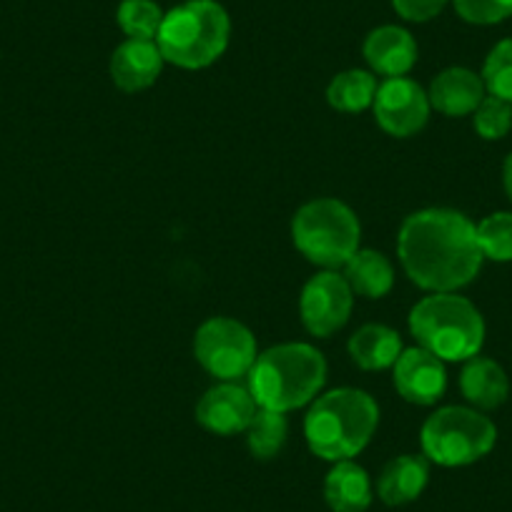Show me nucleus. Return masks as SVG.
I'll list each match as a JSON object with an SVG mask.
<instances>
[{
  "label": "nucleus",
  "instance_id": "9",
  "mask_svg": "<svg viewBox=\"0 0 512 512\" xmlns=\"http://www.w3.org/2000/svg\"><path fill=\"white\" fill-rule=\"evenodd\" d=\"M374 118L390 136L407 139L420 134L430 118V98L412 78H387L374 93Z\"/></svg>",
  "mask_w": 512,
  "mask_h": 512
},
{
  "label": "nucleus",
  "instance_id": "15",
  "mask_svg": "<svg viewBox=\"0 0 512 512\" xmlns=\"http://www.w3.org/2000/svg\"><path fill=\"white\" fill-rule=\"evenodd\" d=\"M487 96V88L482 76H477L470 68H447L440 76L432 81L427 98H430V106L437 108L442 116L460 118L475 113V108L480 106L482 98Z\"/></svg>",
  "mask_w": 512,
  "mask_h": 512
},
{
  "label": "nucleus",
  "instance_id": "13",
  "mask_svg": "<svg viewBox=\"0 0 512 512\" xmlns=\"http://www.w3.org/2000/svg\"><path fill=\"white\" fill-rule=\"evenodd\" d=\"M161 68H164V56H161L156 41H134V38H128L126 43H121L113 51L108 71H111L113 83L121 91L136 93L154 86L156 78L161 76Z\"/></svg>",
  "mask_w": 512,
  "mask_h": 512
},
{
  "label": "nucleus",
  "instance_id": "6",
  "mask_svg": "<svg viewBox=\"0 0 512 512\" xmlns=\"http://www.w3.org/2000/svg\"><path fill=\"white\" fill-rule=\"evenodd\" d=\"M359 219L344 201L314 199L294 214V246L309 262L324 269H339L359 251Z\"/></svg>",
  "mask_w": 512,
  "mask_h": 512
},
{
  "label": "nucleus",
  "instance_id": "20",
  "mask_svg": "<svg viewBox=\"0 0 512 512\" xmlns=\"http://www.w3.org/2000/svg\"><path fill=\"white\" fill-rule=\"evenodd\" d=\"M344 279L352 292L367 299H382L392 292L395 284V269L384 254L372 249H359L357 254L344 264Z\"/></svg>",
  "mask_w": 512,
  "mask_h": 512
},
{
  "label": "nucleus",
  "instance_id": "8",
  "mask_svg": "<svg viewBox=\"0 0 512 512\" xmlns=\"http://www.w3.org/2000/svg\"><path fill=\"white\" fill-rule=\"evenodd\" d=\"M194 354L206 372L224 382L246 377L259 357L251 329L229 317H214L201 324L194 337Z\"/></svg>",
  "mask_w": 512,
  "mask_h": 512
},
{
  "label": "nucleus",
  "instance_id": "7",
  "mask_svg": "<svg viewBox=\"0 0 512 512\" xmlns=\"http://www.w3.org/2000/svg\"><path fill=\"white\" fill-rule=\"evenodd\" d=\"M497 427L470 407H442L422 425V452L442 467H465L490 455Z\"/></svg>",
  "mask_w": 512,
  "mask_h": 512
},
{
  "label": "nucleus",
  "instance_id": "14",
  "mask_svg": "<svg viewBox=\"0 0 512 512\" xmlns=\"http://www.w3.org/2000/svg\"><path fill=\"white\" fill-rule=\"evenodd\" d=\"M364 61L379 76H407L417 63V43L412 33L400 26L374 28L364 41Z\"/></svg>",
  "mask_w": 512,
  "mask_h": 512
},
{
  "label": "nucleus",
  "instance_id": "24",
  "mask_svg": "<svg viewBox=\"0 0 512 512\" xmlns=\"http://www.w3.org/2000/svg\"><path fill=\"white\" fill-rule=\"evenodd\" d=\"M477 231V246L482 256L490 262H512V214L510 211H497L485 216Z\"/></svg>",
  "mask_w": 512,
  "mask_h": 512
},
{
  "label": "nucleus",
  "instance_id": "10",
  "mask_svg": "<svg viewBox=\"0 0 512 512\" xmlns=\"http://www.w3.org/2000/svg\"><path fill=\"white\" fill-rule=\"evenodd\" d=\"M352 287L337 272H322L312 277L299 299V312L309 334L329 337L349 322L352 314Z\"/></svg>",
  "mask_w": 512,
  "mask_h": 512
},
{
  "label": "nucleus",
  "instance_id": "12",
  "mask_svg": "<svg viewBox=\"0 0 512 512\" xmlns=\"http://www.w3.org/2000/svg\"><path fill=\"white\" fill-rule=\"evenodd\" d=\"M395 387L412 405H435L447 390L445 362L422 347L405 349L395 362Z\"/></svg>",
  "mask_w": 512,
  "mask_h": 512
},
{
  "label": "nucleus",
  "instance_id": "28",
  "mask_svg": "<svg viewBox=\"0 0 512 512\" xmlns=\"http://www.w3.org/2000/svg\"><path fill=\"white\" fill-rule=\"evenodd\" d=\"M450 0H392L395 11L400 13L405 21L412 23H427L432 18L440 16Z\"/></svg>",
  "mask_w": 512,
  "mask_h": 512
},
{
  "label": "nucleus",
  "instance_id": "16",
  "mask_svg": "<svg viewBox=\"0 0 512 512\" xmlns=\"http://www.w3.org/2000/svg\"><path fill=\"white\" fill-rule=\"evenodd\" d=\"M430 482V460L422 455H400L384 465L377 495L384 505L402 507L415 502Z\"/></svg>",
  "mask_w": 512,
  "mask_h": 512
},
{
  "label": "nucleus",
  "instance_id": "29",
  "mask_svg": "<svg viewBox=\"0 0 512 512\" xmlns=\"http://www.w3.org/2000/svg\"><path fill=\"white\" fill-rule=\"evenodd\" d=\"M502 186H505L507 199L512 201V154L507 156L505 164H502Z\"/></svg>",
  "mask_w": 512,
  "mask_h": 512
},
{
  "label": "nucleus",
  "instance_id": "1",
  "mask_svg": "<svg viewBox=\"0 0 512 512\" xmlns=\"http://www.w3.org/2000/svg\"><path fill=\"white\" fill-rule=\"evenodd\" d=\"M397 254L412 284L427 292H457L482 269L475 224L455 209H422L407 216Z\"/></svg>",
  "mask_w": 512,
  "mask_h": 512
},
{
  "label": "nucleus",
  "instance_id": "11",
  "mask_svg": "<svg viewBox=\"0 0 512 512\" xmlns=\"http://www.w3.org/2000/svg\"><path fill=\"white\" fill-rule=\"evenodd\" d=\"M256 415V402L249 387L236 382H221L211 387L196 405V422L214 435H236L246 432L251 417Z\"/></svg>",
  "mask_w": 512,
  "mask_h": 512
},
{
  "label": "nucleus",
  "instance_id": "4",
  "mask_svg": "<svg viewBox=\"0 0 512 512\" xmlns=\"http://www.w3.org/2000/svg\"><path fill=\"white\" fill-rule=\"evenodd\" d=\"M410 332L422 349L442 362H467L485 344L482 314L455 292H437L417 302L410 312Z\"/></svg>",
  "mask_w": 512,
  "mask_h": 512
},
{
  "label": "nucleus",
  "instance_id": "18",
  "mask_svg": "<svg viewBox=\"0 0 512 512\" xmlns=\"http://www.w3.org/2000/svg\"><path fill=\"white\" fill-rule=\"evenodd\" d=\"M372 480L357 462H334L324 480V500L332 512H364L372 505Z\"/></svg>",
  "mask_w": 512,
  "mask_h": 512
},
{
  "label": "nucleus",
  "instance_id": "5",
  "mask_svg": "<svg viewBox=\"0 0 512 512\" xmlns=\"http://www.w3.org/2000/svg\"><path fill=\"white\" fill-rule=\"evenodd\" d=\"M231 23L216 0H186L169 11L156 36L164 61L186 71H199L224 56Z\"/></svg>",
  "mask_w": 512,
  "mask_h": 512
},
{
  "label": "nucleus",
  "instance_id": "27",
  "mask_svg": "<svg viewBox=\"0 0 512 512\" xmlns=\"http://www.w3.org/2000/svg\"><path fill=\"white\" fill-rule=\"evenodd\" d=\"M462 21L472 26H495L512 18V0H452Z\"/></svg>",
  "mask_w": 512,
  "mask_h": 512
},
{
  "label": "nucleus",
  "instance_id": "25",
  "mask_svg": "<svg viewBox=\"0 0 512 512\" xmlns=\"http://www.w3.org/2000/svg\"><path fill=\"white\" fill-rule=\"evenodd\" d=\"M482 81L490 96L512 103V38L497 43L485 58L482 66Z\"/></svg>",
  "mask_w": 512,
  "mask_h": 512
},
{
  "label": "nucleus",
  "instance_id": "26",
  "mask_svg": "<svg viewBox=\"0 0 512 512\" xmlns=\"http://www.w3.org/2000/svg\"><path fill=\"white\" fill-rule=\"evenodd\" d=\"M475 131L485 141H500L512 128V103L497 96H485L475 108Z\"/></svg>",
  "mask_w": 512,
  "mask_h": 512
},
{
  "label": "nucleus",
  "instance_id": "3",
  "mask_svg": "<svg viewBox=\"0 0 512 512\" xmlns=\"http://www.w3.org/2000/svg\"><path fill=\"white\" fill-rule=\"evenodd\" d=\"M379 425V407L367 392L342 387L319 397L304 420L309 450L327 462L357 457Z\"/></svg>",
  "mask_w": 512,
  "mask_h": 512
},
{
  "label": "nucleus",
  "instance_id": "19",
  "mask_svg": "<svg viewBox=\"0 0 512 512\" xmlns=\"http://www.w3.org/2000/svg\"><path fill=\"white\" fill-rule=\"evenodd\" d=\"M347 349L357 367L374 372V369L395 367L402 354V339L395 329L384 324H364L349 337Z\"/></svg>",
  "mask_w": 512,
  "mask_h": 512
},
{
  "label": "nucleus",
  "instance_id": "17",
  "mask_svg": "<svg viewBox=\"0 0 512 512\" xmlns=\"http://www.w3.org/2000/svg\"><path fill=\"white\" fill-rule=\"evenodd\" d=\"M460 390L475 410H497L510 397V379L495 359L472 357L462 367Z\"/></svg>",
  "mask_w": 512,
  "mask_h": 512
},
{
  "label": "nucleus",
  "instance_id": "23",
  "mask_svg": "<svg viewBox=\"0 0 512 512\" xmlns=\"http://www.w3.org/2000/svg\"><path fill=\"white\" fill-rule=\"evenodd\" d=\"M166 13L154 0H123L118 6V26L134 41H156Z\"/></svg>",
  "mask_w": 512,
  "mask_h": 512
},
{
  "label": "nucleus",
  "instance_id": "2",
  "mask_svg": "<svg viewBox=\"0 0 512 512\" xmlns=\"http://www.w3.org/2000/svg\"><path fill=\"white\" fill-rule=\"evenodd\" d=\"M246 377L256 407L287 415L319 395L327 382V362L312 344L289 342L259 354Z\"/></svg>",
  "mask_w": 512,
  "mask_h": 512
},
{
  "label": "nucleus",
  "instance_id": "21",
  "mask_svg": "<svg viewBox=\"0 0 512 512\" xmlns=\"http://www.w3.org/2000/svg\"><path fill=\"white\" fill-rule=\"evenodd\" d=\"M287 437L289 425L284 412L264 410V407L256 410L249 427H246V447H249V452L256 460H272V457H277L282 447L287 445Z\"/></svg>",
  "mask_w": 512,
  "mask_h": 512
},
{
  "label": "nucleus",
  "instance_id": "22",
  "mask_svg": "<svg viewBox=\"0 0 512 512\" xmlns=\"http://www.w3.org/2000/svg\"><path fill=\"white\" fill-rule=\"evenodd\" d=\"M374 93H377V81L372 73L352 68L332 78L327 88V101L342 113H359L372 106Z\"/></svg>",
  "mask_w": 512,
  "mask_h": 512
}]
</instances>
